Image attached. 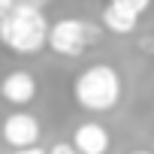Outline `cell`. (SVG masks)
<instances>
[{"label": "cell", "instance_id": "cell-12", "mask_svg": "<svg viewBox=\"0 0 154 154\" xmlns=\"http://www.w3.org/2000/svg\"><path fill=\"white\" fill-rule=\"evenodd\" d=\"M15 154H48L45 148H39V145H30V148H21V151H15Z\"/></svg>", "mask_w": 154, "mask_h": 154}, {"label": "cell", "instance_id": "cell-8", "mask_svg": "<svg viewBox=\"0 0 154 154\" xmlns=\"http://www.w3.org/2000/svg\"><path fill=\"white\" fill-rule=\"evenodd\" d=\"M109 3H118V6L136 12V15H145V12L151 9V0H109Z\"/></svg>", "mask_w": 154, "mask_h": 154}, {"label": "cell", "instance_id": "cell-11", "mask_svg": "<svg viewBox=\"0 0 154 154\" xmlns=\"http://www.w3.org/2000/svg\"><path fill=\"white\" fill-rule=\"evenodd\" d=\"M139 48H142L145 54H151V51H154V36H142V39H139Z\"/></svg>", "mask_w": 154, "mask_h": 154}, {"label": "cell", "instance_id": "cell-5", "mask_svg": "<svg viewBox=\"0 0 154 154\" xmlns=\"http://www.w3.org/2000/svg\"><path fill=\"white\" fill-rule=\"evenodd\" d=\"M79 154H106L109 145H112V136L103 124L97 121H85L72 130V142H69Z\"/></svg>", "mask_w": 154, "mask_h": 154}, {"label": "cell", "instance_id": "cell-4", "mask_svg": "<svg viewBox=\"0 0 154 154\" xmlns=\"http://www.w3.org/2000/svg\"><path fill=\"white\" fill-rule=\"evenodd\" d=\"M39 139V121L30 112H15L3 121V142H9L15 151L36 145Z\"/></svg>", "mask_w": 154, "mask_h": 154}, {"label": "cell", "instance_id": "cell-10", "mask_svg": "<svg viewBox=\"0 0 154 154\" xmlns=\"http://www.w3.org/2000/svg\"><path fill=\"white\" fill-rule=\"evenodd\" d=\"M48 154H79V151H75V148H72L69 142H60V145H54V148H51Z\"/></svg>", "mask_w": 154, "mask_h": 154}, {"label": "cell", "instance_id": "cell-13", "mask_svg": "<svg viewBox=\"0 0 154 154\" xmlns=\"http://www.w3.org/2000/svg\"><path fill=\"white\" fill-rule=\"evenodd\" d=\"M133 154H154V151H133Z\"/></svg>", "mask_w": 154, "mask_h": 154}, {"label": "cell", "instance_id": "cell-1", "mask_svg": "<svg viewBox=\"0 0 154 154\" xmlns=\"http://www.w3.org/2000/svg\"><path fill=\"white\" fill-rule=\"evenodd\" d=\"M48 21L39 6L18 3L0 21V45L15 54H36L48 45Z\"/></svg>", "mask_w": 154, "mask_h": 154}, {"label": "cell", "instance_id": "cell-3", "mask_svg": "<svg viewBox=\"0 0 154 154\" xmlns=\"http://www.w3.org/2000/svg\"><path fill=\"white\" fill-rule=\"evenodd\" d=\"M100 39V27L85 18H60L48 27V48L60 57H79Z\"/></svg>", "mask_w": 154, "mask_h": 154}, {"label": "cell", "instance_id": "cell-2", "mask_svg": "<svg viewBox=\"0 0 154 154\" xmlns=\"http://www.w3.org/2000/svg\"><path fill=\"white\" fill-rule=\"evenodd\" d=\"M72 97L88 112H109L121 100V75L112 63H91L72 82Z\"/></svg>", "mask_w": 154, "mask_h": 154}, {"label": "cell", "instance_id": "cell-6", "mask_svg": "<svg viewBox=\"0 0 154 154\" xmlns=\"http://www.w3.org/2000/svg\"><path fill=\"white\" fill-rule=\"evenodd\" d=\"M0 97L12 106H27L33 97H36V79L24 69H15V72H6L0 79Z\"/></svg>", "mask_w": 154, "mask_h": 154}, {"label": "cell", "instance_id": "cell-7", "mask_svg": "<svg viewBox=\"0 0 154 154\" xmlns=\"http://www.w3.org/2000/svg\"><path fill=\"white\" fill-rule=\"evenodd\" d=\"M100 21H103V27H106L109 33H115V36H127V33L136 30L139 15L130 12V9H124V6H118V3H106Z\"/></svg>", "mask_w": 154, "mask_h": 154}, {"label": "cell", "instance_id": "cell-9", "mask_svg": "<svg viewBox=\"0 0 154 154\" xmlns=\"http://www.w3.org/2000/svg\"><path fill=\"white\" fill-rule=\"evenodd\" d=\"M15 6H18L15 0H0V21H3V18H6V15H9Z\"/></svg>", "mask_w": 154, "mask_h": 154}]
</instances>
